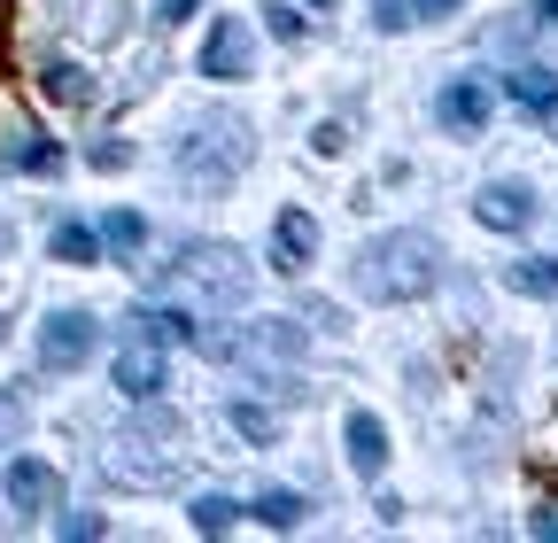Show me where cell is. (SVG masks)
I'll list each match as a JSON object with an SVG mask.
<instances>
[{"label":"cell","instance_id":"obj_1","mask_svg":"<svg viewBox=\"0 0 558 543\" xmlns=\"http://www.w3.org/2000/svg\"><path fill=\"white\" fill-rule=\"evenodd\" d=\"M435 280H442V249L427 233H396V241H373L365 249V288L380 303H418Z\"/></svg>","mask_w":558,"mask_h":543},{"label":"cell","instance_id":"obj_2","mask_svg":"<svg viewBox=\"0 0 558 543\" xmlns=\"http://www.w3.org/2000/svg\"><path fill=\"white\" fill-rule=\"evenodd\" d=\"M39 358H47L54 373L86 365V358H94V318H86V311H54V318L39 326Z\"/></svg>","mask_w":558,"mask_h":543},{"label":"cell","instance_id":"obj_3","mask_svg":"<svg viewBox=\"0 0 558 543\" xmlns=\"http://www.w3.org/2000/svg\"><path fill=\"white\" fill-rule=\"evenodd\" d=\"M0 490H9V505L32 520V512H54V497H62V473H54V466H39V458H16Z\"/></svg>","mask_w":558,"mask_h":543},{"label":"cell","instance_id":"obj_4","mask_svg":"<svg viewBox=\"0 0 558 543\" xmlns=\"http://www.w3.org/2000/svg\"><path fill=\"white\" fill-rule=\"evenodd\" d=\"M473 218L488 233H527L535 226V202H527V186H481L473 194Z\"/></svg>","mask_w":558,"mask_h":543},{"label":"cell","instance_id":"obj_5","mask_svg":"<svg viewBox=\"0 0 558 543\" xmlns=\"http://www.w3.org/2000/svg\"><path fill=\"white\" fill-rule=\"evenodd\" d=\"M202 71H209V79H248V24H241V16H218V24H209Z\"/></svg>","mask_w":558,"mask_h":543},{"label":"cell","instance_id":"obj_6","mask_svg":"<svg viewBox=\"0 0 558 543\" xmlns=\"http://www.w3.org/2000/svg\"><path fill=\"white\" fill-rule=\"evenodd\" d=\"M117 388H124L132 403H148V396L163 388V350L148 342V334H140V342H124V350H117Z\"/></svg>","mask_w":558,"mask_h":543},{"label":"cell","instance_id":"obj_7","mask_svg":"<svg viewBox=\"0 0 558 543\" xmlns=\"http://www.w3.org/2000/svg\"><path fill=\"white\" fill-rule=\"evenodd\" d=\"M318 256V226H311V210H279V226H271V272H303Z\"/></svg>","mask_w":558,"mask_h":543},{"label":"cell","instance_id":"obj_8","mask_svg":"<svg viewBox=\"0 0 558 543\" xmlns=\"http://www.w3.org/2000/svg\"><path fill=\"white\" fill-rule=\"evenodd\" d=\"M349 466H357L365 482H373V473L388 466V427H380L373 412H349Z\"/></svg>","mask_w":558,"mask_h":543},{"label":"cell","instance_id":"obj_9","mask_svg":"<svg viewBox=\"0 0 558 543\" xmlns=\"http://www.w3.org/2000/svg\"><path fill=\"white\" fill-rule=\"evenodd\" d=\"M9 171H32V179H54V171H62V148H54V141H39V132H32V124H16V132H9Z\"/></svg>","mask_w":558,"mask_h":543},{"label":"cell","instance_id":"obj_10","mask_svg":"<svg viewBox=\"0 0 558 543\" xmlns=\"http://www.w3.org/2000/svg\"><path fill=\"white\" fill-rule=\"evenodd\" d=\"M505 94L520 109H558V71H543V62H520V71H505Z\"/></svg>","mask_w":558,"mask_h":543},{"label":"cell","instance_id":"obj_11","mask_svg":"<svg viewBox=\"0 0 558 543\" xmlns=\"http://www.w3.org/2000/svg\"><path fill=\"white\" fill-rule=\"evenodd\" d=\"M442 124H450V132H481V124H488V94H481L473 79L442 86Z\"/></svg>","mask_w":558,"mask_h":543},{"label":"cell","instance_id":"obj_12","mask_svg":"<svg viewBox=\"0 0 558 543\" xmlns=\"http://www.w3.org/2000/svg\"><path fill=\"white\" fill-rule=\"evenodd\" d=\"M505 280H512L520 295H535V303H558V256H520Z\"/></svg>","mask_w":558,"mask_h":543},{"label":"cell","instance_id":"obj_13","mask_svg":"<svg viewBox=\"0 0 558 543\" xmlns=\"http://www.w3.org/2000/svg\"><path fill=\"white\" fill-rule=\"evenodd\" d=\"M54 264H101V233L94 226H54Z\"/></svg>","mask_w":558,"mask_h":543},{"label":"cell","instance_id":"obj_14","mask_svg":"<svg viewBox=\"0 0 558 543\" xmlns=\"http://www.w3.org/2000/svg\"><path fill=\"white\" fill-rule=\"evenodd\" d=\"M303 512H311V505H303L295 490H264V497L248 505V520H264V528H303Z\"/></svg>","mask_w":558,"mask_h":543},{"label":"cell","instance_id":"obj_15","mask_svg":"<svg viewBox=\"0 0 558 543\" xmlns=\"http://www.w3.org/2000/svg\"><path fill=\"white\" fill-rule=\"evenodd\" d=\"M47 94L70 101V109H86V101H94V79L78 71V62H47Z\"/></svg>","mask_w":558,"mask_h":543},{"label":"cell","instance_id":"obj_16","mask_svg":"<svg viewBox=\"0 0 558 543\" xmlns=\"http://www.w3.org/2000/svg\"><path fill=\"white\" fill-rule=\"evenodd\" d=\"M109 473H117V482H132V490H171L179 482V466H140V458H109Z\"/></svg>","mask_w":558,"mask_h":543},{"label":"cell","instance_id":"obj_17","mask_svg":"<svg viewBox=\"0 0 558 543\" xmlns=\"http://www.w3.org/2000/svg\"><path fill=\"white\" fill-rule=\"evenodd\" d=\"M101 241H109V249H124V256H140V249H148V226H140V210H109Z\"/></svg>","mask_w":558,"mask_h":543},{"label":"cell","instance_id":"obj_18","mask_svg":"<svg viewBox=\"0 0 558 543\" xmlns=\"http://www.w3.org/2000/svg\"><path fill=\"white\" fill-rule=\"evenodd\" d=\"M233 512H241V505H226V497H194V512H186V520H194L202 535H226V528H233Z\"/></svg>","mask_w":558,"mask_h":543},{"label":"cell","instance_id":"obj_19","mask_svg":"<svg viewBox=\"0 0 558 543\" xmlns=\"http://www.w3.org/2000/svg\"><path fill=\"white\" fill-rule=\"evenodd\" d=\"M535 490H543V512H535V535H550V543H558V473H550V466H535Z\"/></svg>","mask_w":558,"mask_h":543},{"label":"cell","instance_id":"obj_20","mask_svg":"<svg viewBox=\"0 0 558 543\" xmlns=\"http://www.w3.org/2000/svg\"><path fill=\"white\" fill-rule=\"evenodd\" d=\"M233 427H241L248 443H271V412H264V403H233Z\"/></svg>","mask_w":558,"mask_h":543},{"label":"cell","instance_id":"obj_21","mask_svg":"<svg viewBox=\"0 0 558 543\" xmlns=\"http://www.w3.org/2000/svg\"><path fill=\"white\" fill-rule=\"evenodd\" d=\"M124 164H132L124 141H101V148H94V171H124Z\"/></svg>","mask_w":558,"mask_h":543},{"label":"cell","instance_id":"obj_22","mask_svg":"<svg viewBox=\"0 0 558 543\" xmlns=\"http://www.w3.org/2000/svg\"><path fill=\"white\" fill-rule=\"evenodd\" d=\"M202 9V0H163V16H194Z\"/></svg>","mask_w":558,"mask_h":543},{"label":"cell","instance_id":"obj_23","mask_svg":"<svg viewBox=\"0 0 558 543\" xmlns=\"http://www.w3.org/2000/svg\"><path fill=\"white\" fill-rule=\"evenodd\" d=\"M535 16H543V24H558V0H535Z\"/></svg>","mask_w":558,"mask_h":543},{"label":"cell","instance_id":"obj_24","mask_svg":"<svg viewBox=\"0 0 558 543\" xmlns=\"http://www.w3.org/2000/svg\"><path fill=\"white\" fill-rule=\"evenodd\" d=\"M418 9H427V16H442V9H458V0H418Z\"/></svg>","mask_w":558,"mask_h":543},{"label":"cell","instance_id":"obj_25","mask_svg":"<svg viewBox=\"0 0 558 543\" xmlns=\"http://www.w3.org/2000/svg\"><path fill=\"white\" fill-rule=\"evenodd\" d=\"M0 39H9V0H0Z\"/></svg>","mask_w":558,"mask_h":543},{"label":"cell","instance_id":"obj_26","mask_svg":"<svg viewBox=\"0 0 558 543\" xmlns=\"http://www.w3.org/2000/svg\"><path fill=\"white\" fill-rule=\"evenodd\" d=\"M318 9H326V0H318Z\"/></svg>","mask_w":558,"mask_h":543}]
</instances>
